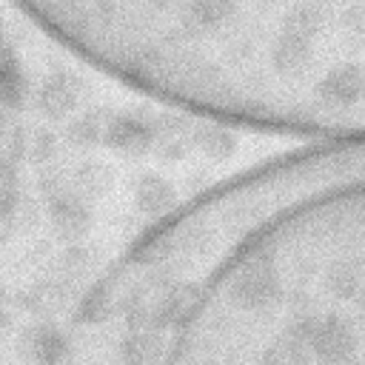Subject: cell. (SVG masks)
Segmentation results:
<instances>
[{
	"mask_svg": "<svg viewBox=\"0 0 365 365\" xmlns=\"http://www.w3.org/2000/svg\"><path fill=\"white\" fill-rule=\"evenodd\" d=\"M154 277V365H365V134L182 202Z\"/></svg>",
	"mask_w": 365,
	"mask_h": 365,
	"instance_id": "cell-1",
	"label": "cell"
}]
</instances>
